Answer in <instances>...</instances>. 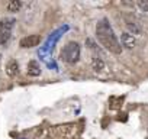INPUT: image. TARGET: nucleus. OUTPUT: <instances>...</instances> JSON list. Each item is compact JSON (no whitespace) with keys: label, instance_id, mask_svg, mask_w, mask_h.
Returning a JSON list of instances; mask_svg holds the SVG:
<instances>
[{"label":"nucleus","instance_id":"obj_1","mask_svg":"<svg viewBox=\"0 0 148 139\" xmlns=\"http://www.w3.org/2000/svg\"><path fill=\"white\" fill-rule=\"evenodd\" d=\"M96 36L97 41L110 52L113 54H121L122 52V45L119 44L110 23L108 22V19H102L97 22L96 25Z\"/></svg>","mask_w":148,"mask_h":139},{"label":"nucleus","instance_id":"obj_2","mask_svg":"<svg viewBox=\"0 0 148 139\" xmlns=\"http://www.w3.org/2000/svg\"><path fill=\"white\" fill-rule=\"evenodd\" d=\"M80 58V45L77 42H68L61 51V59L68 64H76Z\"/></svg>","mask_w":148,"mask_h":139},{"label":"nucleus","instance_id":"obj_3","mask_svg":"<svg viewBox=\"0 0 148 139\" xmlns=\"http://www.w3.org/2000/svg\"><path fill=\"white\" fill-rule=\"evenodd\" d=\"M13 19H3L0 20V45H5L10 35H12V29H13Z\"/></svg>","mask_w":148,"mask_h":139},{"label":"nucleus","instance_id":"obj_4","mask_svg":"<svg viewBox=\"0 0 148 139\" xmlns=\"http://www.w3.org/2000/svg\"><path fill=\"white\" fill-rule=\"evenodd\" d=\"M39 42H41L39 35H29V36L22 38L19 45H21V48H34V46H38Z\"/></svg>","mask_w":148,"mask_h":139},{"label":"nucleus","instance_id":"obj_5","mask_svg":"<svg viewBox=\"0 0 148 139\" xmlns=\"http://www.w3.org/2000/svg\"><path fill=\"white\" fill-rule=\"evenodd\" d=\"M121 42H122V46H125V48H128V49H132V48L136 45V41H135L134 35L126 33V32L121 35Z\"/></svg>","mask_w":148,"mask_h":139},{"label":"nucleus","instance_id":"obj_6","mask_svg":"<svg viewBox=\"0 0 148 139\" xmlns=\"http://www.w3.org/2000/svg\"><path fill=\"white\" fill-rule=\"evenodd\" d=\"M6 73L10 76V77H15L19 74V64L16 59H10L6 65Z\"/></svg>","mask_w":148,"mask_h":139},{"label":"nucleus","instance_id":"obj_7","mask_svg":"<svg viewBox=\"0 0 148 139\" xmlns=\"http://www.w3.org/2000/svg\"><path fill=\"white\" fill-rule=\"evenodd\" d=\"M28 74L32 77H38L41 74V65L36 61H29L28 62Z\"/></svg>","mask_w":148,"mask_h":139},{"label":"nucleus","instance_id":"obj_8","mask_svg":"<svg viewBox=\"0 0 148 139\" xmlns=\"http://www.w3.org/2000/svg\"><path fill=\"white\" fill-rule=\"evenodd\" d=\"M92 67H93V70L95 71H102V70H105V62H103V59L102 58H99V57H95L93 59H92Z\"/></svg>","mask_w":148,"mask_h":139},{"label":"nucleus","instance_id":"obj_9","mask_svg":"<svg viewBox=\"0 0 148 139\" xmlns=\"http://www.w3.org/2000/svg\"><path fill=\"white\" fill-rule=\"evenodd\" d=\"M22 7V2H18V0H12V2L8 3V10L9 12H18Z\"/></svg>","mask_w":148,"mask_h":139},{"label":"nucleus","instance_id":"obj_10","mask_svg":"<svg viewBox=\"0 0 148 139\" xmlns=\"http://www.w3.org/2000/svg\"><path fill=\"white\" fill-rule=\"evenodd\" d=\"M126 26H128V29H129L131 32H134V33H139V32H141V28H139V25H138L136 22L126 20Z\"/></svg>","mask_w":148,"mask_h":139},{"label":"nucleus","instance_id":"obj_11","mask_svg":"<svg viewBox=\"0 0 148 139\" xmlns=\"http://www.w3.org/2000/svg\"><path fill=\"white\" fill-rule=\"evenodd\" d=\"M136 6L142 10V12H148V0H139L136 3Z\"/></svg>","mask_w":148,"mask_h":139}]
</instances>
